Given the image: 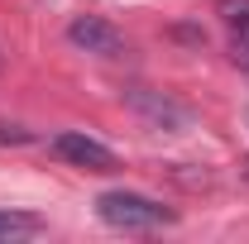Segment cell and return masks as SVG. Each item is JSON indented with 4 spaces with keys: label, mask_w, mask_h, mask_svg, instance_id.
<instances>
[{
    "label": "cell",
    "mask_w": 249,
    "mask_h": 244,
    "mask_svg": "<svg viewBox=\"0 0 249 244\" xmlns=\"http://www.w3.org/2000/svg\"><path fill=\"white\" fill-rule=\"evenodd\" d=\"M96 215L115 230H158V225H173L178 215L168 211L154 196H139V192H106L96 201Z\"/></svg>",
    "instance_id": "1"
},
{
    "label": "cell",
    "mask_w": 249,
    "mask_h": 244,
    "mask_svg": "<svg viewBox=\"0 0 249 244\" xmlns=\"http://www.w3.org/2000/svg\"><path fill=\"white\" fill-rule=\"evenodd\" d=\"M124 105L149 129H187L192 124V105L168 91H154V87H124Z\"/></svg>",
    "instance_id": "2"
},
{
    "label": "cell",
    "mask_w": 249,
    "mask_h": 244,
    "mask_svg": "<svg viewBox=\"0 0 249 244\" xmlns=\"http://www.w3.org/2000/svg\"><path fill=\"white\" fill-rule=\"evenodd\" d=\"M67 38L82 53H96V58H124V34L110 19H101V15H77L67 24Z\"/></svg>",
    "instance_id": "3"
},
{
    "label": "cell",
    "mask_w": 249,
    "mask_h": 244,
    "mask_svg": "<svg viewBox=\"0 0 249 244\" xmlns=\"http://www.w3.org/2000/svg\"><path fill=\"white\" fill-rule=\"evenodd\" d=\"M53 153H58L62 163H72V168H87V173H110V168H115V153L106 149L101 139L77 134V129L58 134V139H53Z\"/></svg>",
    "instance_id": "4"
},
{
    "label": "cell",
    "mask_w": 249,
    "mask_h": 244,
    "mask_svg": "<svg viewBox=\"0 0 249 244\" xmlns=\"http://www.w3.org/2000/svg\"><path fill=\"white\" fill-rule=\"evenodd\" d=\"M34 230H38V215L0 211V240H19V235H34Z\"/></svg>",
    "instance_id": "5"
},
{
    "label": "cell",
    "mask_w": 249,
    "mask_h": 244,
    "mask_svg": "<svg viewBox=\"0 0 249 244\" xmlns=\"http://www.w3.org/2000/svg\"><path fill=\"white\" fill-rule=\"evenodd\" d=\"M220 15L230 29H249V0H220Z\"/></svg>",
    "instance_id": "6"
},
{
    "label": "cell",
    "mask_w": 249,
    "mask_h": 244,
    "mask_svg": "<svg viewBox=\"0 0 249 244\" xmlns=\"http://www.w3.org/2000/svg\"><path fill=\"white\" fill-rule=\"evenodd\" d=\"M230 48H235V62L249 72V29H235V43H230Z\"/></svg>",
    "instance_id": "7"
}]
</instances>
